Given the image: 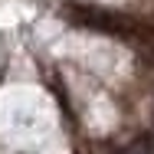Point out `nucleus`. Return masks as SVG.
I'll return each mask as SVG.
<instances>
[{"label": "nucleus", "mask_w": 154, "mask_h": 154, "mask_svg": "<svg viewBox=\"0 0 154 154\" xmlns=\"http://www.w3.org/2000/svg\"><path fill=\"white\" fill-rule=\"evenodd\" d=\"M125 154H154V141H134Z\"/></svg>", "instance_id": "2"}, {"label": "nucleus", "mask_w": 154, "mask_h": 154, "mask_svg": "<svg viewBox=\"0 0 154 154\" xmlns=\"http://www.w3.org/2000/svg\"><path fill=\"white\" fill-rule=\"evenodd\" d=\"M72 17L92 30H105L115 33V36H128V33L138 30V23L125 13H115V10H95V7H72Z\"/></svg>", "instance_id": "1"}]
</instances>
